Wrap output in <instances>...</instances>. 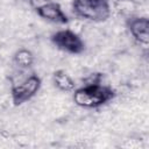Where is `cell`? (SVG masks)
Wrapping results in <instances>:
<instances>
[{
	"instance_id": "1",
	"label": "cell",
	"mask_w": 149,
	"mask_h": 149,
	"mask_svg": "<svg viewBox=\"0 0 149 149\" xmlns=\"http://www.w3.org/2000/svg\"><path fill=\"white\" fill-rule=\"evenodd\" d=\"M115 95L116 92L111 86L101 85L100 83H91L74 90L72 99L79 107L98 108L113 100Z\"/></svg>"
},
{
	"instance_id": "2",
	"label": "cell",
	"mask_w": 149,
	"mask_h": 149,
	"mask_svg": "<svg viewBox=\"0 0 149 149\" xmlns=\"http://www.w3.org/2000/svg\"><path fill=\"white\" fill-rule=\"evenodd\" d=\"M73 13L92 22H105L111 16L108 0H72Z\"/></svg>"
},
{
	"instance_id": "3",
	"label": "cell",
	"mask_w": 149,
	"mask_h": 149,
	"mask_svg": "<svg viewBox=\"0 0 149 149\" xmlns=\"http://www.w3.org/2000/svg\"><path fill=\"white\" fill-rule=\"evenodd\" d=\"M41 86H42V80L35 73L30 74L21 83L14 84L10 88V97L13 105L21 106L22 104L29 101L31 98H34L37 94Z\"/></svg>"
},
{
	"instance_id": "4",
	"label": "cell",
	"mask_w": 149,
	"mask_h": 149,
	"mask_svg": "<svg viewBox=\"0 0 149 149\" xmlns=\"http://www.w3.org/2000/svg\"><path fill=\"white\" fill-rule=\"evenodd\" d=\"M51 42L57 49L71 55H79L85 50V43L81 37L70 29L58 30L52 34Z\"/></svg>"
},
{
	"instance_id": "5",
	"label": "cell",
	"mask_w": 149,
	"mask_h": 149,
	"mask_svg": "<svg viewBox=\"0 0 149 149\" xmlns=\"http://www.w3.org/2000/svg\"><path fill=\"white\" fill-rule=\"evenodd\" d=\"M35 12L38 16H41L44 20H48L54 23L58 24H66L69 23V17L62 9L61 5L57 2H47L43 5H40L35 8Z\"/></svg>"
},
{
	"instance_id": "6",
	"label": "cell",
	"mask_w": 149,
	"mask_h": 149,
	"mask_svg": "<svg viewBox=\"0 0 149 149\" xmlns=\"http://www.w3.org/2000/svg\"><path fill=\"white\" fill-rule=\"evenodd\" d=\"M127 28L132 36L140 44L147 45L149 42V21L146 16H132L127 20Z\"/></svg>"
},
{
	"instance_id": "7",
	"label": "cell",
	"mask_w": 149,
	"mask_h": 149,
	"mask_svg": "<svg viewBox=\"0 0 149 149\" xmlns=\"http://www.w3.org/2000/svg\"><path fill=\"white\" fill-rule=\"evenodd\" d=\"M52 81H54V85L62 92H71L76 87L74 80L64 70L55 71L52 74Z\"/></svg>"
},
{
	"instance_id": "8",
	"label": "cell",
	"mask_w": 149,
	"mask_h": 149,
	"mask_svg": "<svg viewBox=\"0 0 149 149\" xmlns=\"http://www.w3.org/2000/svg\"><path fill=\"white\" fill-rule=\"evenodd\" d=\"M14 62L17 66L27 69L34 64V55L30 50L21 48L14 54Z\"/></svg>"
}]
</instances>
